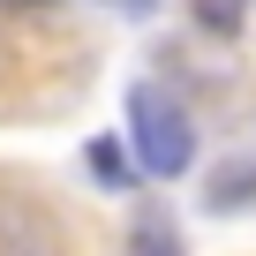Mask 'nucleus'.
<instances>
[{"label":"nucleus","instance_id":"obj_5","mask_svg":"<svg viewBox=\"0 0 256 256\" xmlns=\"http://www.w3.org/2000/svg\"><path fill=\"white\" fill-rule=\"evenodd\" d=\"M241 8H248V0H196V23L218 30V38H234L241 30Z\"/></svg>","mask_w":256,"mask_h":256},{"label":"nucleus","instance_id":"obj_1","mask_svg":"<svg viewBox=\"0 0 256 256\" xmlns=\"http://www.w3.org/2000/svg\"><path fill=\"white\" fill-rule=\"evenodd\" d=\"M128 144H136V166H144V174H158V181L188 174V158H196L188 113H181L166 90H151V83L128 90Z\"/></svg>","mask_w":256,"mask_h":256},{"label":"nucleus","instance_id":"obj_2","mask_svg":"<svg viewBox=\"0 0 256 256\" xmlns=\"http://www.w3.org/2000/svg\"><path fill=\"white\" fill-rule=\"evenodd\" d=\"M204 204L211 211H234V204H256V158H226L211 181H204Z\"/></svg>","mask_w":256,"mask_h":256},{"label":"nucleus","instance_id":"obj_6","mask_svg":"<svg viewBox=\"0 0 256 256\" xmlns=\"http://www.w3.org/2000/svg\"><path fill=\"white\" fill-rule=\"evenodd\" d=\"M120 8H151V0H120Z\"/></svg>","mask_w":256,"mask_h":256},{"label":"nucleus","instance_id":"obj_4","mask_svg":"<svg viewBox=\"0 0 256 256\" xmlns=\"http://www.w3.org/2000/svg\"><path fill=\"white\" fill-rule=\"evenodd\" d=\"M90 174H98V188H128V181H136V166H128V151H120L113 136L90 144Z\"/></svg>","mask_w":256,"mask_h":256},{"label":"nucleus","instance_id":"obj_3","mask_svg":"<svg viewBox=\"0 0 256 256\" xmlns=\"http://www.w3.org/2000/svg\"><path fill=\"white\" fill-rule=\"evenodd\" d=\"M128 256H181V234H174V218H144L136 234H128Z\"/></svg>","mask_w":256,"mask_h":256}]
</instances>
